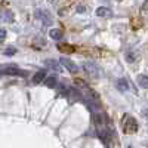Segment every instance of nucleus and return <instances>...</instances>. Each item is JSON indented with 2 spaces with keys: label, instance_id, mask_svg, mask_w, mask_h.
Segmentation results:
<instances>
[{
  "label": "nucleus",
  "instance_id": "nucleus-3",
  "mask_svg": "<svg viewBox=\"0 0 148 148\" xmlns=\"http://www.w3.org/2000/svg\"><path fill=\"white\" fill-rule=\"evenodd\" d=\"M36 16L39 18V19H42L46 25H49V24H52V15L49 14L47 10H45V9H39V10H36Z\"/></svg>",
  "mask_w": 148,
  "mask_h": 148
},
{
  "label": "nucleus",
  "instance_id": "nucleus-14",
  "mask_svg": "<svg viewBox=\"0 0 148 148\" xmlns=\"http://www.w3.org/2000/svg\"><path fill=\"white\" fill-rule=\"evenodd\" d=\"M135 59H136V56H135V53H133V52L126 53V61H127V62H133Z\"/></svg>",
  "mask_w": 148,
  "mask_h": 148
},
{
  "label": "nucleus",
  "instance_id": "nucleus-13",
  "mask_svg": "<svg viewBox=\"0 0 148 148\" xmlns=\"http://www.w3.org/2000/svg\"><path fill=\"white\" fill-rule=\"evenodd\" d=\"M148 79H147V76L145 74H141V76H138V84L141 86L142 89H147L148 88V82H147Z\"/></svg>",
  "mask_w": 148,
  "mask_h": 148
},
{
  "label": "nucleus",
  "instance_id": "nucleus-16",
  "mask_svg": "<svg viewBox=\"0 0 148 148\" xmlns=\"http://www.w3.org/2000/svg\"><path fill=\"white\" fill-rule=\"evenodd\" d=\"M16 52V49L15 47H8L6 51H5V55H14Z\"/></svg>",
  "mask_w": 148,
  "mask_h": 148
},
{
  "label": "nucleus",
  "instance_id": "nucleus-12",
  "mask_svg": "<svg viewBox=\"0 0 148 148\" xmlns=\"http://www.w3.org/2000/svg\"><path fill=\"white\" fill-rule=\"evenodd\" d=\"M45 65L49 67V68H52V70H59V62H56L55 59H46Z\"/></svg>",
  "mask_w": 148,
  "mask_h": 148
},
{
  "label": "nucleus",
  "instance_id": "nucleus-18",
  "mask_svg": "<svg viewBox=\"0 0 148 148\" xmlns=\"http://www.w3.org/2000/svg\"><path fill=\"white\" fill-rule=\"evenodd\" d=\"M77 12H84V8H83V6H79V8H77Z\"/></svg>",
  "mask_w": 148,
  "mask_h": 148
},
{
  "label": "nucleus",
  "instance_id": "nucleus-1",
  "mask_svg": "<svg viewBox=\"0 0 148 148\" xmlns=\"http://www.w3.org/2000/svg\"><path fill=\"white\" fill-rule=\"evenodd\" d=\"M121 126H123L125 133H135V132H138V127H139L138 121L129 114H125V117L121 120Z\"/></svg>",
  "mask_w": 148,
  "mask_h": 148
},
{
  "label": "nucleus",
  "instance_id": "nucleus-6",
  "mask_svg": "<svg viewBox=\"0 0 148 148\" xmlns=\"http://www.w3.org/2000/svg\"><path fill=\"white\" fill-rule=\"evenodd\" d=\"M96 15L101 16V18H111L113 16V10L110 8H105V6H101L96 9Z\"/></svg>",
  "mask_w": 148,
  "mask_h": 148
},
{
  "label": "nucleus",
  "instance_id": "nucleus-4",
  "mask_svg": "<svg viewBox=\"0 0 148 148\" xmlns=\"http://www.w3.org/2000/svg\"><path fill=\"white\" fill-rule=\"evenodd\" d=\"M84 71L89 74V76L92 77H98L99 76V68H98L93 62H86L84 64Z\"/></svg>",
  "mask_w": 148,
  "mask_h": 148
},
{
  "label": "nucleus",
  "instance_id": "nucleus-2",
  "mask_svg": "<svg viewBox=\"0 0 148 148\" xmlns=\"http://www.w3.org/2000/svg\"><path fill=\"white\" fill-rule=\"evenodd\" d=\"M59 64L64 65L70 73H77V71H79V65L74 62L73 59H70V58H67V56H62V58H61V59H59Z\"/></svg>",
  "mask_w": 148,
  "mask_h": 148
},
{
  "label": "nucleus",
  "instance_id": "nucleus-17",
  "mask_svg": "<svg viewBox=\"0 0 148 148\" xmlns=\"http://www.w3.org/2000/svg\"><path fill=\"white\" fill-rule=\"evenodd\" d=\"M5 39H6V30L0 28V42H3Z\"/></svg>",
  "mask_w": 148,
  "mask_h": 148
},
{
  "label": "nucleus",
  "instance_id": "nucleus-11",
  "mask_svg": "<svg viewBox=\"0 0 148 148\" xmlns=\"http://www.w3.org/2000/svg\"><path fill=\"white\" fill-rule=\"evenodd\" d=\"M49 36H51V39H53V40H61L62 39V31L59 28H52L49 31Z\"/></svg>",
  "mask_w": 148,
  "mask_h": 148
},
{
  "label": "nucleus",
  "instance_id": "nucleus-19",
  "mask_svg": "<svg viewBox=\"0 0 148 148\" xmlns=\"http://www.w3.org/2000/svg\"><path fill=\"white\" fill-rule=\"evenodd\" d=\"M129 148H132V147H129Z\"/></svg>",
  "mask_w": 148,
  "mask_h": 148
},
{
  "label": "nucleus",
  "instance_id": "nucleus-10",
  "mask_svg": "<svg viewBox=\"0 0 148 148\" xmlns=\"http://www.w3.org/2000/svg\"><path fill=\"white\" fill-rule=\"evenodd\" d=\"M116 86H117V89H119L120 92H127V89H129V83H127V80H125V79H120Z\"/></svg>",
  "mask_w": 148,
  "mask_h": 148
},
{
  "label": "nucleus",
  "instance_id": "nucleus-15",
  "mask_svg": "<svg viewBox=\"0 0 148 148\" xmlns=\"http://www.w3.org/2000/svg\"><path fill=\"white\" fill-rule=\"evenodd\" d=\"M59 47V51H62V52H73V47H68V46H58Z\"/></svg>",
  "mask_w": 148,
  "mask_h": 148
},
{
  "label": "nucleus",
  "instance_id": "nucleus-7",
  "mask_svg": "<svg viewBox=\"0 0 148 148\" xmlns=\"http://www.w3.org/2000/svg\"><path fill=\"white\" fill-rule=\"evenodd\" d=\"M45 77H46V71H45V70L37 71L34 76H33V83H34V84H39V83H42V82L45 80Z\"/></svg>",
  "mask_w": 148,
  "mask_h": 148
},
{
  "label": "nucleus",
  "instance_id": "nucleus-8",
  "mask_svg": "<svg viewBox=\"0 0 148 148\" xmlns=\"http://www.w3.org/2000/svg\"><path fill=\"white\" fill-rule=\"evenodd\" d=\"M56 84H58V79L55 76H51V77H47L45 80V86H46V88H49V89L56 88Z\"/></svg>",
  "mask_w": 148,
  "mask_h": 148
},
{
  "label": "nucleus",
  "instance_id": "nucleus-5",
  "mask_svg": "<svg viewBox=\"0 0 148 148\" xmlns=\"http://www.w3.org/2000/svg\"><path fill=\"white\" fill-rule=\"evenodd\" d=\"M3 73L8 76H25V73L21 71V68H16L15 65H8L6 68H3Z\"/></svg>",
  "mask_w": 148,
  "mask_h": 148
},
{
  "label": "nucleus",
  "instance_id": "nucleus-9",
  "mask_svg": "<svg viewBox=\"0 0 148 148\" xmlns=\"http://www.w3.org/2000/svg\"><path fill=\"white\" fill-rule=\"evenodd\" d=\"M2 21H5V22H14V14H12L9 9H5L2 12Z\"/></svg>",
  "mask_w": 148,
  "mask_h": 148
}]
</instances>
